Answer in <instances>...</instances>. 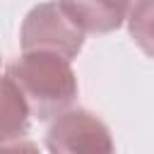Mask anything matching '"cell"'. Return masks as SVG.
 Segmentation results:
<instances>
[{
	"label": "cell",
	"instance_id": "obj_4",
	"mask_svg": "<svg viewBox=\"0 0 154 154\" xmlns=\"http://www.w3.org/2000/svg\"><path fill=\"white\" fill-rule=\"evenodd\" d=\"M87 34H111L130 17L132 0H58Z\"/></svg>",
	"mask_w": 154,
	"mask_h": 154
},
{
	"label": "cell",
	"instance_id": "obj_1",
	"mask_svg": "<svg viewBox=\"0 0 154 154\" xmlns=\"http://www.w3.org/2000/svg\"><path fill=\"white\" fill-rule=\"evenodd\" d=\"M5 75L19 87L31 116L38 120H51L70 111L79 89L72 60L46 51L22 53L7 65Z\"/></svg>",
	"mask_w": 154,
	"mask_h": 154
},
{
	"label": "cell",
	"instance_id": "obj_3",
	"mask_svg": "<svg viewBox=\"0 0 154 154\" xmlns=\"http://www.w3.org/2000/svg\"><path fill=\"white\" fill-rule=\"evenodd\" d=\"M48 154H116L108 125L87 108H70L46 132Z\"/></svg>",
	"mask_w": 154,
	"mask_h": 154
},
{
	"label": "cell",
	"instance_id": "obj_2",
	"mask_svg": "<svg viewBox=\"0 0 154 154\" xmlns=\"http://www.w3.org/2000/svg\"><path fill=\"white\" fill-rule=\"evenodd\" d=\"M19 43L22 53L46 51L72 60L84 46V31L58 0H48L26 12L19 29Z\"/></svg>",
	"mask_w": 154,
	"mask_h": 154
},
{
	"label": "cell",
	"instance_id": "obj_6",
	"mask_svg": "<svg viewBox=\"0 0 154 154\" xmlns=\"http://www.w3.org/2000/svg\"><path fill=\"white\" fill-rule=\"evenodd\" d=\"M128 29L132 41L140 46L142 53L154 58V0H135L130 17H128Z\"/></svg>",
	"mask_w": 154,
	"mask_h": 154
},
{
	"label": "cell",
	"instance_id": "obj_7",
	"mask_svg": "<svg viewBox=\"0 0 154 154\" xmlns=\"http://www.w3.org/2000/svg\"><path fill=\"white\" fill-rule=\"evenodd\" d=\"M0 154H41V152H38V147H36L34 142H29V140H17V142L2 144Z\"/></svg>",
	"mask_w": 154,
	"mask_h": 154
},
{
	"label": "cell",
	"instance_id": "obj_5",
	"mask_svg": "<svg viewBox=\"0 0 154 154\" xmlns=\"http://www.w3.org/2000/svg\"><path fill=\"white\" fill-rule=\"evenodd\" d=\"M31 108L19 91V87L5 75L2 77V144L17 142L26 135L29 120H31Z\"/></svg>",
	"mask_w": 154,
	"mask_h": 154
}]
</instances>
